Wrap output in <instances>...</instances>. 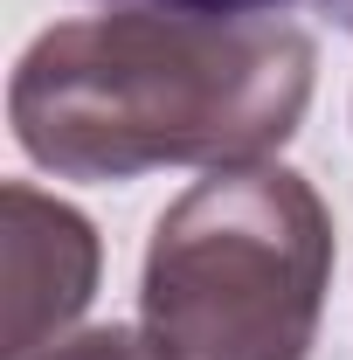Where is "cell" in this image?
I'll return each instance as SVG.
<instances>
[{
	"mask_svg": "<svg viewBox=\"0 0 353 360\" xmlns=\"http://www.w3.org/2000/svg\"><path fill=\"white\" fill-rule=\"evenodd\" d=\"M319 49L291 21L111 7L56 21L7 84L21 153L56 180L250 167L305 125Z\"/></svg>",
	"mask_w": 353,
	"mask_h": 360,
	"instance_id": "cell-1",
	"label": "cell"
},
{
	"mask_svg": "<svg viewBox=\"0 0 353 360\" xmlns=\"http://www.w3.org/2000/svg\"><path fill=\"white\" fill-rule=\"evenodd\" d=\"M333 215L291 167H215L153 222L139 305L180 360H312Z\"/></svg>",
	"mask_w": 353,
	"mask_h": 360,
	"instance_id": "cell-2",
	"label": "cell"
},
{
	"mask_svg": "<svg viewBox=\"0 0 353 360\" xmlns=\"http://www.w3.org/2000/svg\"><path fill=\"white\" fill-rule=\"evenodd\" d=\"M0 208H7V333H0V360H35L90 305L104 250H97V229L77 208L35 194L28 180H7Z\"/></svg>",
	"mask_w": 353,
	"mask_h": 360,
	"instance_id": "cell-3",
	"label": "cell"
},
{
	"mask_svg": "<svg viewBox=\"0 0 353 360\" xmlns=\"http://www.w3.org/2000/svg\"><path fill=\"white\" fill-rule=\"evenodd\" d=\"M111 7H174V14H222V21H277V14H326L353 35V0H111Z\"/></svg>",
	"mask_w": 353,
	"mask_h": 360,
	"instance_id": "cell-4",
	"label": "cell"
},
{
	"mask_svg": "<svg viewBox=\"0 0 353 360\" xmlns=\"http://www.w3.org/2000/svg\"><path fill=\"white\" fill-rule=\"evenodd\" d=\"M35 360H180L153 326H90L77 340H56Z\"/></svg>",
	"mask_w": 353,
	"mask_h": 360,
	"instance_id": "cell-5",
	"label": "cell"
}]
</instances>
